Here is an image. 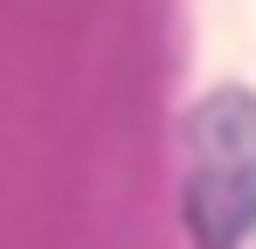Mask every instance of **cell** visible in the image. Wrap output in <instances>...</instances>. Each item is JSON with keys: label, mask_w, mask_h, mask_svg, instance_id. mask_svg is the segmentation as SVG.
<instances>
[{"label": "cell", "mask_w": 256, "mask_h": 249, "mask_svg": "<svg viewBox=\"0 0 256 249\" xmlns=\"http://www.w3.org/2000/svg\"><path fill=\"white\" fill-rule=\"evenodd\" d=\"M187 222L208 249H228L256 222V104L242 90H214L194 111L187 152Z\"/></svg>", "instance_id": "6da1fadb"}]
</instances>
